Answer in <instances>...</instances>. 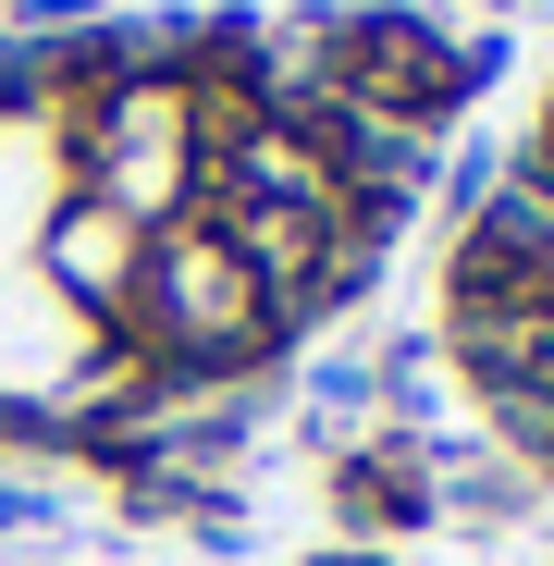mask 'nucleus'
I'll use <instances>...</instances> for the list:
<instances>
[{
  "mask_svg": "<svg viewBox=\"0 0 554 566\" xmlns=\"http://www.w3.org/2000/svg\"><path fill=\"white\" fill-rule=\"evenodd\" d=\"M321 86H333L357 124L419 136V124H443V112L481 86V50H456L431 13H357V25L321 38Z\"/></svg>",
  "mask_w": 554,
  "mask_h": 566,
  "instance_id": "f257e3e1",
  "label": "nucleus"
}]
</instances>
